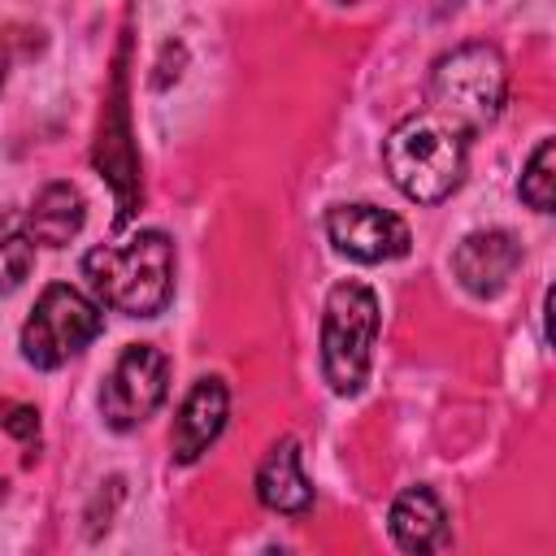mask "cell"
I'll use <instances>...</instances> for the list:
<instances>
[{
	"mask_svg": "<svg viewBox=\"0 0 556 556\" xmlns=\"http://www.w3.org/2000/svg\"><path fill=\"white\" fill-rule=\"evenodd\" d=\"M382 161L391 182L417 200V204H439L447 200L460 178H465V135L452 130L443 117L434 113H417L404 117L387 143H382Z\"/></svg>",
	"mask_w": 556,
	"mask_h": 556,
	"instance_id": "obj_2",
	"label": "cell"
},
{
	"mask_svg": "<svg viewBox=\"0 0 556 556\" xmlns=\"http://www.w3.org/2000/svg\"><path fill=\"white\" fill-rule=\"evenodd\" d=\"M387 530H391L395 547L408 552V556H439L452 543L447 513H443V504H439V495L430 486L400 491L391 513H387Z\"/></svg>",
	"mask_w": 556,
	"mask_h": 556,
	"instance_id": "obj_8",
	"label": "cell"
},
{
	"mask_svg": "<svg viewBox=\"0 0 556 556\" xmlns=\"http://www.w3.org/2000/svg\"><path fill=\"white\" fill-rule=\"evenodd\" d=\"M226 413H230L226 382L222 378H200L187 391V400H182V408L174 417V439H169L174 443V460H182V465L200 460L208 452V443L222 434Z\"/></svg>",
	"mask_w": 556,
	"mask_h": 556,
	"instance_id": "obj_9",
	"label": "cell"
},
{
	"mask_svg": "<svg viewBox=\"0 0 556 556\" xmlns=\"http://www.w3.org/2000/svg\"><path fill=\"white\" fill-rule=\"evenodd\" d=\"M0 495H4V478H0Z\"/></svg>",
	"mask_w": 556,
	"mask_h": 556,
	"instance_id": "obj_17",
	"label": "cell"
},
{
	"mask_svg": "<svg viewBox=\"0 0 556 556\" xmlns=\"http://www.w3.org/2000/svg\"><path fill=\"white\" fill-rule=\"evenodd\" d=\"M83 217H87V204H83L78 187H70V182H48V187L35 195L30 213H26V235H30L35 243H43V248H65V243L83 230Z\"/></svg>",
	"mask_w": 556,
	"mask_h": 556,
	"instance_id": "obj_12",
	"label": "cell"
},
{
	"mask_svg": "<svg viewBox=\"0 0 556 556\" xmlns=\"http://www.w3.org/2000/svg\"><path fill=\"white\" fill-rule=\"evenodd\" d=\"M30 265H35V239L22 226L4 222L0 226V291L22 287V278L30 274Z\"/></svg>",
	"mask_w": 556,
	"mask_h": 556,
	"instance_id": "obj_14",
	"label": "cell"
},
{
	"mask_svg": "<svg viewBox=\"0 0 556 556\" xmlns=\"http://www.w3.org/2000/svg\"><path fill=\"white\" fill-rule=\"evenodd\" d=\"M382 313L378 295L365 282H334L321 313V374L330 391L356 395L369 378L374 339H378Z\"/></svg>",
	"mask_w": 556,
	"mask_h": 556,
	"instance_id": "obj_4",
	"label": "cell"
},
{
	"mask_svg": "<svg viewBox=\"0 0 556 556\" xmlns=\"http://www.w3.org/2000/svg\"><path fill=\"white\" fill-rule=\"evenodd\" d=\"M517 261H521V248H517V239H513L508 230H478V235H469V239L456 248V256H452L456 278H460L465 291H473V295H495V291L513 278Z\"/></svg>",
	"mask_w": 556,
	"mask_h": 556,
	"instance_id": "obj_10",
	"label": "cell"
},
{
	"mask_svg": "<svg viewBox=\"0 0 556 556\" xmlns=\"http://www.w3.org/2000/svg\"><path fill=\"white\" fill-rule=\"evenodd\" d=\"M104 330V313L96 300H87L78 287L52 282L35 300L26 326H22V356L35 369H56L74 352H83Z\"/></svg>",
	"mask_w": 556,
	"mask_h": 556,
	"instance_id": "obj_5",
	"label": "cell"
},
{
	"mask_svg": "<svg viewBox=\"0 0 556 556\" xmlns=\"http://www.w3.org/2000/svg\"><path fill=\"white\" fill-rule=\"evenodd\" d=\"M430 100H434V117H443L460 135L491 126L508 100V65L500 48L460 43L443 52L430 70Z\"/></svg>",
	"mask_w": 556,
	"mask_h": 556,
	"instance_id": "obj_3",
	"label": "cell"
},
{
	"mask_svg": "<svg viewBox=\"0 0 556 556\" xmlns=\"http://www.w3.org/2000/svg\"><path fill=\"white\" fill-rule=\"evenodd\" d=\"M165 387H169V361L161 348L152 343H130L117 365L109 369L104 378V391H100V413L113 430H135L143 426L161 400H165Z\"/></svg>",
	"mask_w": 556,
	"mask_h": 556,
	"instance_id": "obj_6",
	"label": "cell"
},
{
	"mask_svg": "<svg viewBox=\"0 0 556 556\" xmlns=\"http://www.w3.org/2000/svg\"><path fill=\"white\" fill-rule=\"evenodd\" d=\"M521 200L539 213H552V200H556V143L543 139L530 161H526V174H521Z\"/></svg>",
	"mask_w": 556,
	"mask_h": 556,
	"instance_id": "obj_13",
	"label": "cell"
},
{
	"mask_svg": "<svg viewBox=\"0 0 556 556\" xmlns=\"http://www.w3.org/2000/svg\"><path fill=\"white\" fill-rule=\"evenodd\" d=\"M4 74H9V56H4V48H0V87H4Z\"/></svg>",
	"mask_w": 556,
	"mask_h": 556,
	"instance_id": "obj_15",
	"label": "cell"
},
{
	"mask_svg": "<svg viewBox=\"0 0 556 556\" xmlns=\"http://www.w3.org/2000/svg\"><path fill=\"white\" fill-rule=\"evenodd\" d=\"M326 235L339 252L378 265L408 252V226L378 204H339L326 213Z\"/></svg>",
	"mask_w": 556,
	"mask_h": 556,
	"instance_id": "obj_7",
	"label": "cell"
},
{
	"mask_svg": "<svg viewBox=\"0 0 556 556\" xmlns=\"http://www.w3.org/2000/svg\"><path fill=\"white\" fill-rule=\"evenodd\" d=\"M256 500L274 513H304L313 504V482L300 469V443L295 439H278L261 469H256Z\"/></svg>",
	"mask_w": 556,
	"mask_h": 556,
	"instance_id": "obj_11",
	"label": "cell"
},
{
	"mask_svg": "<svg viewBox=\"0 0 556 556\" xmlns=\"http://www.w3.org/2000/svg\"><path fill=\"white\" fill-rule=\"evenodd\" d=\"M265 556H291V552H278V547H269V552H265Z\"/></svg>",
	"mask_w": 556,
	"mask_h": 556,
	"instance_id": "obj_16",
	"label": "cell"
},
{
	"mask_svg": "<svg viewBox=\"0 0 556 556\" xmlns=\"http://www.w3.org/2000/svg\"><path fill=\"white\" fill-rule=\"evenodd\" d=\"M83 274L109 308L130 317H156L174 291V243L161 230H139L117 248L87 252Z\"/></svg>",
	"mask_w": 556,
	"mask_h": 556,
	"instance_id": "obj_1",
	"label": "cell"
}]
</instances>
